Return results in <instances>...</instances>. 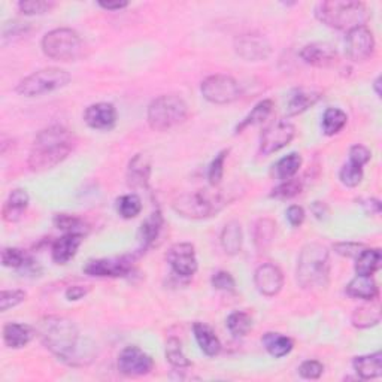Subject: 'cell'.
I'll use <instances>...</instances> for the list:
<instances>
[{"mask_svg":"<svg viewBox=\"0 0 382 382\" xmlns=\"http://www.w3.org/2000/svg\"><path fill=\"white\" fill-rule=\"evenodd\" d=\"M275 233L277 222L270 218H260L254 226V245L260 252H264L272 245Z\"/></svg>","mask_w":382,"mask_h":382,"instance_id":"31","label":"cell"},{"mask_svg":"<svg viewBox=\"0 0 382 382\" xmlns=\"http://www.w3.org/2000/svg\"><path fill=\"white\" fill-rule=\"evenodd\" d=\"M297 284L304 290L326 289L330 282L329 249L321 244H308L300 251L296 269Z\"/></svg>","mask_w":382,"mask_h":382,"instance_id":"3","label":"cell"},{"mask_svg":"<svg viewBox=\"0 0 382 382\" xmlns=\"http://www.w3.org/2000/svg\"><path fill=\"white\" fill-rule=\"evenodd\" d=\"M200 93L203 98L215 105H227L241 98V88L234 78L229 75H211L202 81Z\"/></svg>","mask_w":382,"mask_h":382,"instance_id":"9","label":"cell"},{"mask_svg":"<svg viewBox=\"0 0 382 382\" xmlns=\"http://www.w3.org/2000/svg\"><path fill=\"white\" fill-rule=\"evenodd\" d=\"M285 215H286V220H289V222H290V226H293V227H300L301 224H304L305 217H306L305 210L299 205H291L290 208L286 210Z\"/></svg>","mask_w":382,"mask_h":382,"instance_id":"50","label":"cell"},{"mask_svg":"<svg viewBox=\"0 0 382 382\" xmlns=\"http://www.w3.org/2000/svg\"><path fill=\"white\" fill-rule=\"evenodd\" d=\"M76 138L63 125L46 127L33 140L27 165L30 170L43 172L65 162L75 150Z\"/></svg>","mask_w":382,"mask_h":382,"instance_id":"1","label":"cell"},{"mask_svg":"<svg viewBox=\"0 0 382 382\" xmlns=\"http://www.w3.org/2000/svg\"><path fill=\"white\" fill-rule=\"evenodd\" d=\"M382 254L378 248L366 247L356 257V272L363 277H373L381 269Z\"/></svg>","mask_w":382,"mask_h":382,"instance_id":"30","label":"cell"},{"mask_svg":"<svg viewBox=\"0 0 382 382\" xmlns=\"http://www.w3.org/2000/svg\"><path fill=\"white\" fill-rule=\"evenodd\" d=\"M321 98H323V94L316 90L297 88L290 94L289 102H286V114H289L290 117L304 114L305 110H308L315 103L320 102Z\"/></svg>","mask_w":382,"mask_h":382,"instance_id":"22","label":"cell"},{"mask_svg":"<svg viewBox=\"0 0 382 382\" xmlns=\"http://www.w3.org/2000/svg\"><path fill=\"white\" fill-rule=\"evenodd\" d=\"M272 109H274V102L272 100H270V99L262 100L260 103H257L256 106H254V109L241 123L237 124L236 133H242L245 129H248V127L257 125V124L263 123L270 114H272Z\"/></svg>","mask_w":382,"mask_h":382,"instance_id":"34","label":"cell"},{"mask_svg":"<svg viewBox=\"0 0 382 382\" xmlns=\"http://www.w3.org/2000/svg\"><path fill=\"white\" fill-rule=\"evenodd\" d=\"M54 226L65 232V233H71V234H79V236H87L90 232V227L87 222L75 215H69V214H56L54 215Z\"/></svg>","mask_w":382,"mask_h":382,"instance_id":"33","label":"cell"},{"mask_svg":"<svg viewBox=\"0 0 382 382\" xmlns=\"http://www.w3.org/2000/svg\"><path fill=\"white\" fill-rule=\"evenodd\" d=\"M353 368L361 379L379 378L382 375V354L378 351L368 356H358L353 361Z\"/></svg>","mask_w":382,"mask_h":382,"instance_id":"28","label":"cell"},{"mask_svg":"<svg viewBox=\"0 0 382 382\" xmlns=\"http://www.w3.org/2000/svg\"><path fill=\"white\" fill-rule=\"evenodd\" d=\"M166 360L177 369L190 368L191 361L182 351V344L177 338H169L166 342Z\"/></svg>","mask_w":382,"mask_h":382,"instance_id":"37","label":"cell"},{"mask_svg":"<svg viewBox=\"0 0 382 382\" xmlns=\"http://www.w3.org/2000/svg\"><path fill=\"white\" fill-rule=\"evenodd\" d=\"M300 57L311 66L330 68L338 60V51L327 42H312L301 48Z\"/></svg>","mask_w":382,"mask_h":382,"instance_id":"18","label":"cell"},{"mask_svg":"<svg viewBox=\"0 0 382 382\" xmlns=\"http://www.w3.org/2000/svg\"><path fill=\"white\" fill-rule=\"evenodd\" d=\"M300 193H301V182L299 180L291 178V180L282 181V184L275 187L272 190V193H270V197L278 199V200H289V199L296 197Z\"/></svg>","mask_w":382,"mask_h":382,"instance_id":"40","label":"cell"},{"mask_svg":"<svg viewBox=\"0 0 382 382\" xmlns=\"http://www.w3.org/2000/svg\"><path fill=\"white\" fill-rule=\"evenodd\" d=\"M140 211H142V200L138 195L130 193L117 199V212L124 220L136 218L140 214Z\"/></svg>","mask_w":382,"mask_h":382,"instance_id":"39","label":"cell"},{"mask_svg":"<svg viewBox=\"0 0 382 382\" xmlns=\"http://www.w3.org/2000/svg\"><path fill=\"white\" fill-rule=\"evenodd\" d=\"M371 157H372L371 150L366 148L364 145H360V143L349 148V162L354 165L363 167L364 165H368L371 162Z\"/></svg>","mask_w":382,"mask_h":382,"instance_id":"48","label":"cell"},{"mask_svg":"<svg viewBox=\"0 0 382 382\" xmlns=\"http://www.w3.org/2000/svg\"><path fill=\"white\" fill-rule=\"evenodd\" d=\"M221 247L224 249L229 256H236V254L241 252L242 244H244V234H242V227L241 222L232 220L224 226L221 232Z\"/></svg>","mask_w":382,"mask_h":382,"instance_id":"26","label":"cell"},{"mask_svg":"<svg viewBox=\"0 0 382 382\" xmlns=\"http://www.w3.org/2000/svg\"><path fill=\"white\" fill-rule=\"evenodd\" d=\"M54 6V2H46V0H23L19 4V9L24 15H43Z\"/></svg>","mask_w":382,"mask_h":382,"instance_id":"44","label":"cell"},{"mask_svg":"<svg viewBox=\"0 0 382 382\" xmlns=\"http://www.w3.org/2000/svg\"><path fill=\"white\" fill-rule=\"evenodd\" d=\"M30 197L27 195V191L24 188H15L12 190L8 199L4 203L2 208V218L6 222H17L23 218L27 206H29Z\"/></svg>","mask_w":382,"mask_h":382,"instance_id":"21","label":"cell"},{"mask_svg":"<svg viewBox=\"0 0 382 382\" xmlns=\"http://www.w3.org/2000/svg\"><path fill=\"white\" fill-rule=\"evenodd\" d=\"M166 262L181 278H191L199 269L196 248L188 242L172 245L166 252Z\"/></svg>","mask_w":382,"mask_h":382,"instance_id":"11","label":"cell"},{"mask_svg":"<svg viewBox=\"0 0 382 382\" xmlns=\"http://www.w3.org/2000/svg\"><path fill=\"white\" fill-rule=\"evenodd\" d=\"M360 206L364 210V212L368 215H379L381 211H382V206H381V202L378 199H360Z\"/></svg>","mask_w":382,"mask_h":382,"instance_id":"51","label":"cell"},{"mask_svg":"<svg viewBox=\"0 0 382 382\" xmlns=\"http://www.w3.org/2000/svg\"><path fill=\"white\" fill-rule=\"evenodd\" d=\"M188 117L185 100L177 94H163L155 98L147 110V120L153 130L167 132L181 125Z\"/></svg>","mask_w":382,"mask_h":382,"instance_id":"6","label":"cell"},{"mask_svg":"<svg viewBox=\"0 0 382 382\" xmlns=\"http://www.w3.org/2000/svg\"><path fill=\"white\" fill-rule=\"evenodd\" d=\"M254 284L260 294L266 297L277 296L284 286L282 270L274 263H264L254 274Z\"/></svg>","mask_w":382,"mask_h":382,"instance_id":"16","label":"cell"},{"mask_svg":"<svg viewBox=\"0 0 382 382\" xmlns=\"http://www.w3.org/2000/svg\"><path fill=\"white\" fill-rule=\"evenodd\" d=\"M234 51L247 61H262L272 53V46L263 35L247 33L234 39Z\"/></svg>","mask_w":382,"mask_h":382,"instance_id":"15","label":"cell"},{"mask_svg":"<svg viewBox=\"0 0 382 382\" xmlns=\"http://www.w3.org/2000/svg\"><path fill=\"white\" fill-rule=\"evenodd\" d=\"M99 6L106 11H121L129 6L127 2H99Z\"/></svg>","mask_w":382,"mask_h":382,"instance_id":"54","label":"cell"},{"mask_svg":"<svg viewBox=\"0 0 382 382\" xmlns=\"http://www.w3.org/2000/svg\"><path fill=\"white\" fill-rule=\"evenodd\" d=\"M364 248L366 245L357 244V242H341V244L333 245L334 252L346 259H356Z\"/></svg>","mask_w":382,"mask_h":382,"instance_id":"49","label":"cell"},{"mask_svg":"<svg viewBox=\"0 0 382 382\" xmlns=\"http://www.w3.org/2000/svg\"><path fill=\"white\" fill-rule=\"evenodd\" d=\"M339 180L345 187H357L363 181V167L351 162L345 163L339 170Z\"/></svg>","mask_w":382,"mask_h":382,"instance_id":"42","label":"cell"},{"mask_svg":"<svg viewBox=\"0 0 382 382\" xmlns=\"http://www.w3.org/2000/svg\"><path fill=\"white\" fill-rule=\"evenodd\" d=\"M84 274L96 278H124L133 270V262L129 257H110L90 260L83 267Z\"/></svg>","mask_w":382,"mask_h":382,"instance_id":"14","label":"cell"},{"mask_svg":"<svg viewBox=\"0 0 382 382\" xmlns=\"http://www.w3.org/2000/svg\"><path fill=\"white\" fill-rule=\"evenodd\" d=\"M27 293L23 290H4L0 294V311L6 312L26 301Z\"/></svg>","mask_w":382,"mask_h":382,"instance_id":"45","label":"cell"},{"mask_svg":"<svg viewBox=\"0 0 382 382\" xmlns=\"http://www.w3.org/2000/svg\"><path fill=\"white\" fill-rule=\"evenodd\" d=\"M262 342L266 351L275 358H282L285 356H289L294 348V342L291 338L275 331L266 333L262 338Z\"/></svg>","mask_w":382,"mask_h":382,"instance_id":"29","label":"cell"},{"mask_svg":"<svg viewBox=\"0 0 382 382\" xmlns=\"http://www.w3.org/2000/svg\"><path fill=\"white\" fill-rule=\"evenodd\" d=\"M151 178V160L147 154H136L127 167V184L132 188H148Z\"/></svg>","mask_w":382,"mask_h":382,"instance_id":"19","label":"cell"},{"mask_svg":"<svg viewBox=\"0 0 382 382\" xmlns=\"http://www.w3.org/2000/svg\"><path fill=\"white\" fill-rule=\"evenodd\" d=\"M296 136V127L290 121H275L267 125L260 138L259 154L267 157L285 148Z\"/></svg>","mask_w":382,"mask_h":382,"instance_id":"10","label":"cell"},{"mask_svg":"<svg viewBox=\"0 0 382 382\" xmlns=\"http://www.w3.org/2000/svg\"><path fill=\"white\" fill-rule=\"evenodd\" d=\"M30 257L20 248H5L2 251V263L5 267L23 269L30 263Z\"/></svg>","mask_w":382,"mask_h":382,"instance_id":"41","label":"cell"},{"mask_svg":"<svg viewBox=\"0 0 382 382\" xmlns=\"http://www.w3.org/2000/svg\"><path fill=\"white\" fill-rule=\"evenodd\" d=\"M300 166H301V155L297 153H290L289 155L282 157L274 166V175L281 181L291 180L299 172Z\"/></svg>","mask_w":382,"mask_h":382,"instance_id":"36","label":"cell"},{"mask_svg":"<svg viewBox=\"0 0 382 382\" xmlns=\"http://www.w3.org/2000/svg\"><path fill=\"white\" fill-rule=\"evenodd\" d=\"M88 291H90L88 286H84V285H72V286H69V289L66 290V299L69 301L81 300V299H84L88 294Z\"/></svg>","mask_w":382,"mask_h":382,"instance_id":"52","label":"cell"},{"mask_svg":"<svg viewBox=\"0 0 382 382\" xmlns=\"http://www.w3.org/2000/svg\"><path fill=\"white\" fill-rule=\"evenodd\" d=\"M378 293H379V289H378V284L373 279V277L357 275L346 285V294L354 297V299L372 301L378 297Z\"/></svg>","mask_w":382,"mask_h":382,"instance_id":"27","label":"cell"},{"mask_svg":"<svg viewBox=\"0 0 382 382\" xmlns=\"http://www.w3.org/2000/svg\"><path fill=\"white\" fill-rule=\"evenodd\" d=\"M83 241H84V236L71 234V233H65L61 237H58L51 248L53 262L57 264L69 263L76 256V252L79 247H81Z\"/></svg>","mask_w":382,"mask_h":382,"instance_id":"20","label":"cell"},{"mask_svg":"<svg viewBox=\"0 0 382 382\" xmlns=\"http://www.w3.org/2000/svg\"><path fill=\"white\" fill-rule=\"evenodd\" d=\"M42 51L57 61H76L84 54V42L72 29H54L43 36Z\"/></svg>","mask_w":382,"mask_h":382,"instance_id":"7","label":"cell"},{"mask_svg":"<svg viewBox=\"0 0 382 382\" xmlns=\"http://www.w3.org/2000/svg\"><path fill=\"white\" fill-rule=\"evenodd\" d=\"M315 15L327 27L344 31L366 26L369 19L366 5L356 0H329L316 6Z\"/></svg>","mask_w":382,"mask_h":382,"instance_id":"4","label":"cell"},{"mask_svg":"<svg viewBox=\"0 0 382 382\" xmlns=\"http://www.w3.org/2000/svg\"><path fill=\"white\" fill-rule=\"evenodd\" d=\"M36 329L21 323H8L4 327V342L12 349L27 346L35 338Z\"/></svg>","mask_w":382,"mask_h":382,"instance_id":"23","label":"cell"},{"mask_svg":"<svg viewBox=\"0 0 382 382\" xmlns=\"http://www.w3.org/2000/svg\"><path fill=\"white\" fill-rule=\"evenodd\" d=\"M346 56L353 61H366L373 56L375 38L368 26H360L348 31L345 41Z\"/></svg>","mask_w":382,"mask_h":382,"instance_id":"12","label":"cell"},{"mask_svg":"<svg viewBox=\"0 0 382 382\" xmlns=\"http://www.w3.org/2000/svg\"><path fill=\"white\" fill-rule=\"evenodd\" d=\"M211 282L214 289L220 291H234L236 289L234 278L229 272H226V270H218L217 274L212 275Z\"/></svg>","mask_w":382,"mask_h":382,"instance_id":"47","label":"cell"},{"mask_svg":"<svg viewBox=\"0 0 382 382\" xmlns=\"http://www.w3.org/2000/svg\"><path fill=\"white\" fill-rule=\"evenodd\" d=\"M311 211L318 220H326L329 215V208L324 202H314L311 206Z\"/></svg>","mask_w":382,"mask_h":382,"instance_id":"53","label":"cell"},{"mask_svg":"<svg viewBox=\"0 0 382 382\" xmlns=\"http://www.w3.org/2000/svg\"><path fill=\"white\" fill-rule=\"evenodd\" d=\"M71 73L60 68H45L21 79L17 93L24 98H36L65 88L71 83Z\"/></svg>","mask_w":382,"mask_h":382,"instance_id":"8","label":"cell"},{"mask_svg":"<svg viewBox=\"0 0 382 382\" xmlns=\"http://www.w3.org/2000/svg\"><path fill=\"white\" fill-rule=\"evenodd\" d=\"M36 334L43 346L63 363L76 366L79 360V330L66 316L48 315L36 326Z\"/></svg>","mask_w":382,"mask_h":382,"instance_id":"2","label":"cell"},{"mask_svg":"<svg viewBox=\"0 0 382 382\" xmlns=\"http://www.w3.org/2000/svg\"><path fill=\"white\" fill-rule=\"evenodd\" d=\"M226 326L233 336H245L252 327V318L244 311H234L227 316Z\"/></svg>","mask_w":382,"mask_h":382,"instance_id":"38","label":"cell"},{"mask_svg":"<svg viewBox=\"0 0 382 382\" xmlns=\"http://www.w3.org/2000/svg\"><path fill=\"white\" fill-rule=\"evenodd\" d=\"M348 123V115L339 108H327L323 114V133L326 136H334L344 130Z\"/></svg>","mask_w":382,"mask_h":382,"instance_id":"32","label":"cell"},{"mask_svg":"<svg viewBox=\"0 0 382 382\" xmlns=\"http://www.w3.org/2000/svg\"><path fill=\"white\" fill-rule=\"evenodd\" d=\"M117 109L113 103L99 102L90 105L84 113V121L94 130H110L117 124Z\"/></svg>","mask_w":382,"mask_h":382,"instance_id":"17","label":"cell"},{"mask_svg":"<svg viewBox=\"0 0 382 382\" xmlns=\"http://www.w3.org/2000/svg\"><path fill=\"white\" fill-rule=\"evenodd\" d=\"M193 331H195L196 342L200 346L205 356L215 357L221 353V342L215 334V331L208 324L195 323Z\"/></svg>","mask_w":382,"mask_h":382,"instance_id":"25","label":"cell"},{"mask_svg":"<svg viewBox=\"0 0 382 382\" xmlns=\"http://www.w3.org/2000/svg\"><path fill=\"white\" fill-rule=\"evenodd\" d=\"M229 205V199L220 190H197L184 193L173 200L172 208L184 218L205 220L217 215Z\"/></svg>","mask_w":382,"mask_h":382,"instance_id":"5","label":"cell"},{"mask_svg":"<svg viewBox=\"0 0 382 382\" xmlns=\"http://www.w3.org/2000/svg\"><path fill=\"white\" fill-rule=\"evenodd\" d=\"M351 321H353V326L357 329L373 327V326L379 324V321H381V309L375 304L360 306L354 311Z\"/></svg>","mask_w":382,"mask_h":382,"instance_id":"35","label":"cell"},{"mask_svg":"<svg viewBox=\"0 0 382 382\" xmlns=\"http://www.w3.org/2000/svg\"><path fill=\"white\" fill-rule=\"evenodd\" d=\"M227 155H229V150H222L217 154V157L212 160V163L210 165V169H208V180H210V184L212 187H217L220 185L222 177H224V166H226V160H227Z\"/></svg>","mask_w":382,"mask_h":382,"instance_id":"43","label":"cell"},{"mask_svg":"<svg viewBox=\"0 0 382 382\" xmlns=\"http://www.w3.org/2000/svg\"><path fill=\"white\" fill-rule=\"evenodd\" d=\"M154 369V360L136 345L125 346L118 356V371L125 376H143Z\"/></svg>","mask_w":382,"mask_h":382,"instance_id":"13","label":"cell"},{"mask_svg":"<svg viewBox=\"0 0 382 382\" xmlns=\"http://www.w3.org/2000/svg\"><path fill=\"white\" fill-rule=\"evenodd\" d=\"M373 88H375V93H376L378 98H381V76H378V78L375 79V83H373Z\"/></svg>","mask_w":382,"mask_h":382,"instance_id":"55","label":"cell"},{"mask_svg":"<svg viewBox=\"0 0 382 382\" xmlns=\"http://www.w3.org/2000/svg\"><path fill=\"white\" fill-rule=\"evenodd\" d=\"M165 226V218L160 212V210H155L145 221L142 222L140 232H139V241L142 245V249H148L155 244V241L160 236Z\"/></svg>","mask_w":382,"mask_h":382,"instance_id":"24","label":"cell"},{"mask_svg":"<svg viewBox=\"0 0 382 382\" xmlns=\"http://www.w3.org/2000/svg\"><path fill=\"white\" fill-rule=\"evenodd\" d=\"M324 373V364L318 360H306L299 366V375L305 379H318Z\"/></svg>","mask_w":382,"mask_h":382,"instance_id":"46","label":"cell"}]
</instances>
